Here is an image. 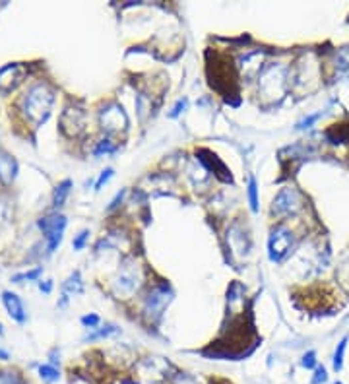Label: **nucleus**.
Returning a JSON list of instances; mask_svg holds the SVG:
<instances>
[{
  "instance_id": "f257e3e1",
  "label": "nucleus",
  "mask_w": 349,
  "mask_h": 384,
  "mask_svg": "<svg viewBox=\"0 0 349 384\" xmlns=\"http://www.w3.org/2000/svg\"><path fill=\"white\" fill-rule=\"evenodd\" d=\"M52 103H54V91L50 90L47 84L39 82V84L31 86L29 91L25 93V97H23V111H25V116H27L35 126H41V124L49 118Z\"/></svg>"
},
{
  "instance_id": "f03ea898",
  "label": "nucleus",
  "mask_w": 349,
  "mask_h": 384,
  "mask_svg": "<svg viewBox=\"0 0 349 384\" xmlns=\"http://www.w3.org/2000/svg\"><path fill=\"white\" fill-rule=\"evenodd\" d=\"M37 225L43 229V235L47 239V252L52 254L58 248V245L62 243V235L66 229V218L62 214H52L47 218H41L37 221Z\"/></svg>"
},
{
  "instance_id": "7ed1b4c3",
  "label": "nucleus",
  "mask_w": 349,
  "mask_h": 384,
  "mask_svg": "<svg viewBox=\"0 0 349 384\" xmlns=\"http://www.w3.org/2000/svg\"><path fill=\"white\" fill-rule=\"evenodd\" d=\"M291 243L293 237L285 227H278L272 231L270 241H268V250H270V260L272 262H281L289 250H291Z\"/></svg>"
},
{
  "instance_id": "20e7f679",
  "label": "nucleus",
  "mask_w": 349,
  "mask_h": 384,
  "mask_svg": "<svg viewBox=\"0 0 349 384\" xmlns=\"http://www.w3.org/2000/svg\"><path fill=\"white\" fill-rule=\"evenodd\" d=\"M101 124L109 134H113V132H118V130L126 128L128 118L118 105H109L107 109L101 111Z\"/></svg>"
},
{
  "instance_id": "39448f33",
  "label": "nucleus",
  "mask_w": 349,
  "mask_h": 384,
  "mask_svg": "<svg viewBox=\"0 0 349 384\" xmlns=\"http://www.w3.org/2000/svg\"><path fill=\"white\" fill-rule=\"evenodd\" d=\"M22 76H23V66H20L18 62H10L2 66L0 68V90L4 91L14 90L22 82Z\"/></svg>"
},
{
  "instance_id": "423d86ee",
  "label": "nucleus",
  "mask_w": 349,
  "mask_h": 384,
  "mask_svg": "<svg viewBox=\"0 0 349 384\" xmlns=\"http://www.w3.org/2000/svg\"><path fill=\"white\" fill-rule=\"evenodd\" d=\"M2 303H4V307H6V311H8V315H10L16 322L23 324V322L27 320V315H25L23 303H22V299H20L16 293H12V291H4V293H2Z\"/></svg>"
},
{
  "instance_id": "0eeeda50",
  "label": "nucleus",
  "mask_w": 349,
  "mask_h": 384,
  "mask_svg": "<svg viewBox=\"0 0 349 384\" xmlns=\"http://www.w3.org/2000/svg\"><path fill=\"white\" fill-rule=\"evenodd\" d=\"M62 118H70V124L62 126V132H64L66 136H76L78 132H82V130H84V118H86L84 111L66 109L64 113H62Z\"/></svg>"
},
{
  "instance_id": "6e6552de",
  "label": "nucleus",
  "mask_w": 349,
  "mask_h": 384,
  "mask_svg": "<svg viewBox=\"0 0 349 384\" xmlns=\"http://www.w3.org/2000/svg\"><path fill=\"white\" fill-rule=\"evenodd\" d=\"M82 291H84V281H82L80 272L76 270L74 274L64 281V285H62V299H60L58 307H60V309H62V307H66V303H68L70 295H76V293H82Z\"/></svg>"
},
{
  "instance_id": "1a4fd4ad",
  "label": "nucleus",
  "mask_w": 349,
  "mask_h": 384,
  "mask_svg": "<svg viewBox=\"0 0 349 384\" xmlns=\"http://www.w3.org/2000/svg\"><path fill=\"white\" fill-rule=\"evenodd\" d=\"M16 173H18V163L12 156L0 152V182L2 184H10L14 179H16Z\"/></svg>"
},
{
  "instance_id": "9d476101",
  "label": "nucleus",
  "mask_w": 349,
  "mask_h": 384,
  "mask_svg": "<svg viewBox=\"0 0 349 384\" xmlns=\"http://www.w3.org/2000/svg\"><path fill=\"white\" fill-rule=\"evenodd\" d=\"M295 192L293 190H283V192H279L278 194V198L274 200V206H272V212L274 214H278V216H281V214H289L291 210H293V204H295Z\"/></svg>"
},
{
  "instance_id": "9b49d317",
  "label": "nucleus",
  "mask_w": 349,
  "mask_h": 384,
  "mask_svg": "<svg viewBox=\"0 0 349 384\" xmlns=\"http://www.w3.org/2000/svg\"><path fill=\"white\" fill-rule=\"evenodd\" d=\"M70 188H72V181L70 179H64L56 188H54V196H52V202H54V208H60L66 200V196L70 194Z\"/></svg>"
},
{
  "instance_id": "f8f14e48",
  "label": "nucleus",
  "mask_w": 349,
  "mask_h": 384,
  "mask_svg": "<svg viewBox=\"0 0 349 384\" xmlns=\"http://www.w3.org/2000/svg\"><path fill=\"white\" fill-rule=\"evenodd\" d=\"M37 373H39L41 381H43V383H47V384L58 383V379H60L58 369H56V367H52V365H39V367H37Z\"/></svg>"
},
{
  "instance_id": "ddd939ff",
  "label": "nucleus",
  "mask_w": 349,
  "mask_h": 384,
  "mask_svg": "<svg viewBox=\"0 0 349 384\" xmlns=\"http://www.w3.org/2000/svg\"><path fill=\"white\" fill-rule=\"evenodd\" d=\"M167 301H169V297H167L165 289H157V291L150 293V307H151V311H157V309H161V307H163Z\"/></svg>"
},
{
  "instance_id": "4468645a",
  "label": "nucleus",
  "mask_w": 349,
  "mask_h": 384,
  "mask_svg": "<svg viewBox=\"0 0 349 384\" xmlns=\"http://www.w3.org/2000/svg\"><path fill=\"white\" fill-rule=\"evenodd\" d=\"M116 328L115 326H105V328H99L95 330V332H90V334H86L84 336V341H93V339H99V338H107V336H111V334H115Z\"/></svg>"
},
{
  "instance_id": "2eb2a0df",
  "label": "nucleus",
  "mask_w": 349,
  "mask_h": 384,
  "mask_svg": "<svg viewBox=\"0 0 349 384\" xmlns=\"http://www.w3.org/2000/svg\"><path fill=\"white\" fill-rule=\"evenodd\" d=\"M346 345H348V338H344L336 349V355H334V369L340 371L342 365H344V351H346Z\"/></svg>"
},
{
  "instance_id": "dca6fc26",
  "label": "nucleus",
  "mask_w": 349,
  "mask_h": 384,
  "mask_svg": "<svg viewBox=\"0 0 349 384\" xmlns=\"http://www.w3.org/2000/svg\"><path fill=\"white\" fill-rule=\"evenodd\" d=\"M43 272V268H35V270H31V272H23V274H16L12 275V283H22V281H25V279H37L39 275Z\"/></svg>"
},
{
  "instance_id": "f3484780",
  "label": "nucleus",
  "mask_w": 349,
  "mask_h": 384,
  "mask_svg": "<svg viewBox=\"0 0 349 384\" xmlns=\"http://www.w3.org/2000/svg\"><path fill=\"white\" fill-rule=\"evenodd\" d=\"M249 200L252 212H258V188H256V181L254 179H250L249 182Z\"/></svg>"
},
{
  "instance_id": "a211bd4d",
  "label": "nucleus",
  "mask_w": 349,
  "mask_h": 384,
  "mask_svg": "<svg viewBox=\"0 0 349 384\" xmlns=\"http://www.w3.org/2000/svg\"><path fill=\"white\" fill-rule=\"evenodd\" d=\"M88 237H90V231H88V229L80 231V233H78V237H76V239H74V243H72L74 250H82V248H84V245H86V241H88Z\"/></svg>"
},
{
  "instance_id": "6ab92c4d",
  "label": "nucleus",
  "mask_w": 349,
  "mask_h": 384,
  "mask_svg": "<svg viewBox=\"0 0 349 384\" xmlns=\"http://www.w3.org/2000/svg\"><path fill=\"white\" fill-rule=\"evenodd\" d=\"M115 152V146L109 142V140H103V142H99V146L93 150V154L99 158V156H103V154H113Z\"/></svg>"
},
{
  "instance_id": "aec40b11",
  "label": "nucleus",
  "mask_w": 349,
  "mask_h": 384,
  "mask_svg": "<svg viewBox=\"0 0 349 384\" xmlns=\"http://www.w3.org/2000/svg\"><path fill=\"white\" fill-rule=\"evenodd\" d=\"M301 365H302V367H306V369H314V367H316V353H314V351L304 353V357H302Z\"/></svg>"
},
{
  "instance_id": "412c9836",
  "label": "nucleus",
  "mask_w": 349,
  "mask_h": 384,
  "mask_svg": "<svg viewBox=\"0 0 349 384\" xmlns=\"http://www.w3.org/2000/svg\"><path fill=\"white\" fill-rule=\"evenodd\" d=\"M82 324L86 328H95L99 324V316L97 315H86V316H82Z\"/></svg>"
},
{
  "instance_id": "4be33fe9",
  "label": "nucleus",
  "mask_w": 349,
  "mask_h": 384,
  "mask_svg": "<svg viewBox=\"0 0 349 384\" xmlns=\"http://www.w3.org/2000/svg\"><path fill=\"white\" fill-rule=\"evenodd\" d=\"M326 379H328V375H326V369H324V367H316V371H314V377H312V384L326 383Z\"/></svg>"
},
{
  "instance_id": "5701e85b",
  "label": "nucleus",
  "mask_w": 349,
  "mask_h": 384,
  "mask_svg": "<svg viewBox=\"0 0 349 384\" xmlns=\"http://www.w3.org/2000/svg\"><path fill=\"white\" fill-rule=\"evenodd\" d=\"M111 177H113V169H105V171L101 173V177L97 179V182H95V190H101V188H103V184H105Z\"/></svg>"
},
{
  "instance_id": "b1692460",
  "label": "nucleus",
  "mask_w": 349,
  "mask_h": 384,
  "mask_svg": "<svg viewBox=\"0 0 349 384\" xmlns=\"http://www.w3.org/2000/svg\"><path fill=\"white\" fill-rule=\"evenodd\" d=\"M49 359H50L49 365H52V367L60 365V351H58V349H52V351L49 353Z\"/></svg>"
},
{
  "instance_id": "393cba45",
  "label": "nucleus",
  "mask_w": 349,
  "mask_h": 384,
  "mask_svg": "<svg viewBox=\"0 0 349 384\" xmlns=\"http://www.w3.org/2000/svg\"><path fill=\"white\" fill-rule=\"evenodd\" d=\"M39 289L43 291V293H50L52 291V281L47 279V281H39Z\"/></svg>"
},
{
  "instance_id": "a878e982",
  "label": "nucleus",
  "mask_w": 349,
  "mask_h": 384,
  "mask_svg": "<svg viewBox=\"0 0 349 384\" xmlns=\"http://www.w3.org/2000/svg\"><path fill=\"white\" fill-rule=\"evenodd\" d=\"M122 196H124V190H120V192H118V194H116V196H115V200H113V202H111V204H109V210H115V208H116V206H118V202H120V200H122Z\"/></svg>"
},
{
  "instance_id": "bb28decb",
  "label": "nucleus",
  "mask_w": 349,
  "mask_h": 384,
  "mask_svg": "<svg viewBox=\"0 0 349 384\" xmlns=\"http://www.w3.org/2000/svg\"><path fill=\"white\" fill-rule=\"evenodd\" d=\"M316 118H318V114H312V116H308V118H304L302 122H299V126H297V128H306V126H308V124H312V122H314Z\"/></svg>"
},
{
  "instance_id": "cd10ccee",
  "label": "nucleus",
  "mask_w": 349,
  "mask_h": 384,
  "mask_svg": "<svg viewBox=\"0 0 349 384\" xmlns=\"http://www.w3.org/2000/svg\"><path fill=\"white\" fill-rule=\"evenodd\" d=\"M185 105H186V101H179V105H177V107H175V111L171 113V116H177V114L181 113V107H185Z\"/></svg>"
},
{
  "instance_id": "c85d7f7f",
  "label": "nucleus",
  "mask_w": 349,
  "mask_h": 384,
  "mask_svg": "<svg viewBox=\"0 0 349 384\" xmlns=\"http://www.w3.org/2000/svg\"><path fill=\"white\" fill-rule=\"evenodd\" d=\"M10 359V353L6 349H0V361H8Z\"/></svg>"
},
{
  "instance_id": "c756f323",
  "label": "nucleus",
  "mask_w": 349,
  "mask_h": 384,
  "mask_svg": "<svg viewBox=\"0 0 349 384\" xmlns=\"http://www.w3.org/2000/svg\"><path fill=\"white\" fill-rule=\"evenodd\" d=\"M2 334H4V330H2V324H0V336H2Z\"/></svg>"
},
{
  "instance_id": "7c9ffc66",
  "label": "nucleus",
  "mask_w": 349,
  "mask_h": 384,
  "mask_svg": "<svg viewBox=\"0 0 349 384\" xmlns=\"http://www.w3.org/2000/svg\"><path fill=\"white\" fill-rule=\"evenodd\" d=\"M338 384H340V383H338Z\"/></svg>"
}]
</instances>
